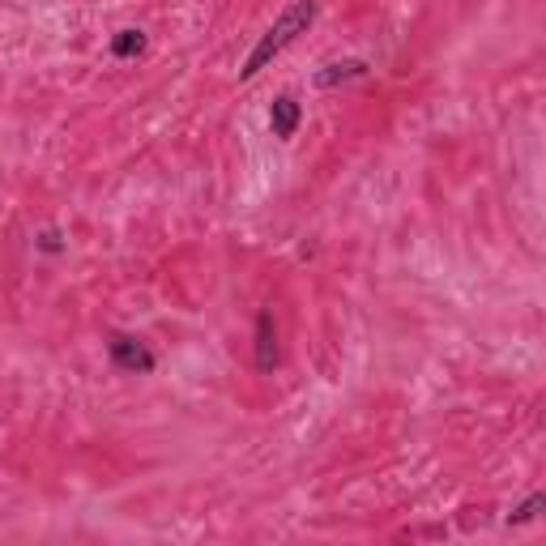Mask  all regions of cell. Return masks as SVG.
I'll list each match as a JSON object with an SVG mask.
<instances>
[{"label":"cell","mask_w":546,"mask_h":546,"mask_svg":"<svg viewBox=\"0 0 546 546\" xmlns=\"http://www.w3.org/2000/svg\"><path fill=\"white\" fill-rule=\"evenodd\" d=\"M316 13L320 5L316 0H291L282 13H278V22H273L261 39H256V47L244 56V64H239V82H252L256 73H265L273 60H278L286 47H291L299 35H308V26L316 22Z\"/></svg>","instance_id":"1"},{"label":"cell","mask_w":546,"mask_h":546,"mask_svg":"<svg viewBox=\"0 0 546 546\" xmlns=\"http://www.w3.org/2000/svg\"><path fill=\"white\" fill-rule=\"evenodd\" d=\"M107 359H111V367H120L128 376H150L158 367V355L133 333H111L107 337Z\"/></svg>","instance_id":"2"},{"label":"cell","mask_w":546,"mask_h":546,"mask_svg":"<svg viewBox=\"0 0 546 546\" xmlns=\"http://www.w3.org/2000/svg\"><path fill=\"white\" fill-rule=\"evenodd\" d=\"M252 359H256V372H261V376H273V367H278V325H273V312L269 308L256 312Z\"/></svg>","instance_id":"3"},{"label":"cell","mask_w":546,"mask_h":546,"mask_svg":"<svg viewBox=\"0 0 546 546\" xmlns=\"http://www.w3.org/2000/svg\"><path fill=\"white\" fill-rule=\"evenodd\" d=\"M299 124H303V103L295 99V94H278L273 107H269V133L278 141H291L299 133Z\"/></svg>","instance_id":"4"},{"label":"cell","mask_w":546,"mask_h":546,"mask_svg":"<svg viewBox=\"0 0 546 546\" xmlns=\"http://www.w3.org/2000/svg\"><path fill=\"white\" fill-rule=\"evenodd\" d=\"M372 69H367V60L359 56H350V60H329V64H320L316 69V90H337V86H346V82H359V77H367Z\"/></svg>","instance_id":"5"},{"label":"cell","mask_w":546,"mask_h":546,"mask_svg":"<svg viewBox=\"0 0 546 546\" xmlns=\"http://www.w3.org/2000/svg\"><path fill=\"white\" fill-rule=\"evenodd\" d=\"M146 52V35H141V30H116V35H111V56L116 60H133V56H141Z\"/></svg>","instance_id":"6"},{"label":"cell","mask_w":546,"mask_h":546,"mask_svg":"<svg viewBox=\"0 0 546 546\" xmlns=\"http://www.w3.org/2000/svg\"><path fill=\"white\" fill-rule=\"evenodd\" d=\"M542 508H546V495H542V491L525 495V504H517V508H512L508 525H529V521H538V512H542Z\"/></svg>","instance_id":"7"},{"label":"cell","mask_w":546,"mask_h":546,"mask_svg":"<svg viewBox=\"0 0 546 546\" xmlns=\"http://www.w3.org/2000/svg\"><path fill=\"white\" fill-rule=\"evenodd\" d=\"M35 248L47 252V256H60L64 252V239H60V231H39L35 235Z\"/></svg>","instance_id":"8"}]
</instances>
